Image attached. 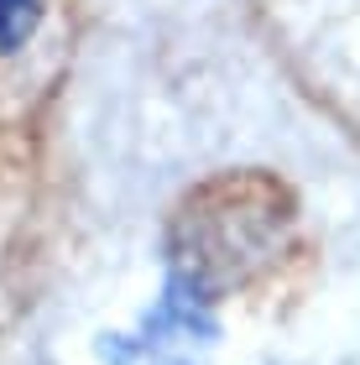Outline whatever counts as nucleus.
Instances as JSON below:
<instances>
[{"instance_id": "obj_3", "label": "nucleus", "mask_w": 360, "mask_h": 365, "mask_svg": "<svg viewBox=\"0 0 360 365\" xmlns=\"http://www.w3.org/2000/svg\"><path fill=\"white\" fill-rule=\"evenodd\" d=\"M42 21V0H0V58L31 42Z\"/></svg>"}, {"instance_id": "obj_1", "label": "nucleus", "mask_w": 360, "mask_h": 365, "mask_svg": "<svg viewBox=\"0 0 360 365\" xmlns=\"http://www.w3.org/2000/svg\"><path fill=\"white\" fill-rule=\"evenodd\" d=\"M287 198L272 178L240 173L199 188L168 230L162 292L220 313V303L251 272H261L282 245Z\"/></svg>"}, {"instance_id": "obj_2", "label": "nucleus", "mask_w": 360, "mask_h": 365, "mask_svg": "<svg viewBox=\"0 0 360 365\" xmlns=\"http://www.w3.org/2000/svg\"><path fill=\"white\" fill-rule=\"evenodd\" d=\"M220 344V313L157 292L136 319L100 339L105 365H209Z\"/></svg>"}]
</instances>
